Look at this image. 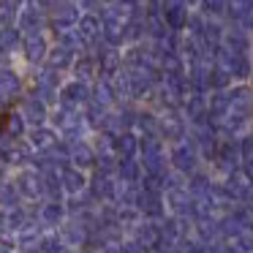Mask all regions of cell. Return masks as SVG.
Wrapping results in <instances>:
<instances>
[{
  "label": "cell",
  "instance_id": "cell-18",
  "mask_svg": "<svg viewBox=\"0 0 253 253\" xmlns=\"http://www.w3.org/2000/svg\"><path fill=\"white\" fill-rule=\"evenodd\" d=\"M251 202H253V193H251Z\"/></svg>",
  "mask_w": 253,
  "mask_h": 253
},
{
  "label": "cell",
  "instance_id": "cell-4",
  "mask_svg": "<svg viewBox=\"0 0 253 253\" xmlns=\"http://www.w3.org/2000/svg\"><path fill=\"white\" fill-rule=\"evenodd\" d=\"M28 87H30V79H25L19 68L11 66V63H3V106L8 109L11 101L19 104V98L28 93Z\"/></svg>",
  "mask_w": 253,
  "mask_h": 253
},
{
  "label": "cell",
  "instance_id": "cell-15",
  "mask_svg": "<svg viewBox=\"0 0 253 253\" xmlns=\"http://www.w3.org/2000/svg\"><path fill=\"white\" fill-rule=\"evenodd\" d=\"M226 8H229V0H202L196 11H202L207 19H226Z\"/></svg>",
  "mask_w": 253,
  "mask_h": 253
},
{
  "label": "cell",
  "instance_id": "cell-8",
  "mask_svg": "<svg viewBox=\"0 0 253 253\" xmlns=\"http://www.w3.org/2000/svg\"><path fill=\"white\" fill-rule=\"evenodd\" d=\"M164 19H166L171 33H185L188 19H191V8L182 6L180 0H166L164 3Z\"/></svg>",
  "mask_w": 253,
  "mask_h": 253
},
{
  "label": "cell",
  "instance_id": "cell-3",
  "mask_svg": "<svg viewBox=\"0 0 253 253\" xmlns=\"http://www.w3.org/2000/svg\"><path fill=\"white\" fill-rule=\"evenodd\" d=\"M93 101V84L79 82V79H66V84L60 87V104L57 106H68V109H87Z\"/></svg>",
  "mask_w": 253,
  "mask_h": 253
},
{
  "label": "cell",
  "instance_id": "cell-12",
  "mask_svg": "<svg viewBox=\"0 0 253 253\" xmlns=\"http://www.w3.org/2000/svg\"><path fill=\"white\" fill-rule=\"evenodd\" d=\"M60 180H63V188H66V193H71V196H77V193H84V188H90L87 182V174H84L82 169H77V166H66V169H60Z\"/></svg>",
  "mask_w": 253,
  "mask_h": 253
},
{
  "label": "cell",
  "instance_id": "cell-17",
  "mask_svg": "<svg viewBox=\"0 0 253 253\" xmlns=\"http://www.w3.org/2000/svg\"><path fill=\"white\" fill-rule=\"evenodd\" d=\"M180 3H182V6H188V8H191V11H196V8H199V3H202V0H180Z\"/></svg>",
  "mask_w": 253,
  "mask_h": 253
},
{
  "label": "cell",
  "instance_id": "cell-6",
  "mask_svg": "<svg viewBox=\"0 0 253 253\" xmlns=\"http://www.w3.org/2000/svg\"><path fill=\"white\" fill-rule=\"evenodd\" d=\"M136 210H139V215H144L147 220L161 218V215H164V210H166V193L142 188V191H139V196H136Z\"/></svg>",
  "mask_w": 253,
  "mask_h": 253
},
{
  "label": "cell",
  "instance_id": "cell-9",
  "mask_svg": "<svg viewBox=\"0 0 253 253\" xmlns=\"http://www.w3.org/2000/svg\"><path fill=\"white\" fill-rule=\"evenodd\" d=\"M71 79H79V82H87V84H95L101 79V71H98V60L93 57V52H82L77 57L71 68Z\"/></svg>",
  "mask_w": 253,
  "mask_h": 253
},
{
  "label": "cell",
  "instance_id": "cell-1",
  "mask_svg": "<svg viewBox=\"0 0 253 253\" xmlns=\"http://www.w3.org/2000/svg\"><path fill=\"white\" fill-rule=\"evenodd\" d=\"M49 126L55 128L66 142H77V139H82L84 133L90 131L84 112L82 109H68V106H55V109H52Z\"/></svg>",
  "mask_w": 253,
  "mask_h": 253
},
{
  "label": "cell",
  "instance_id": "cell-14",
  "mask_svg": "<svg viewBox=\"0 0 253 253\" xmlns=\"http://www.w3.org/2000/svg\"><path fill=\"white\" fill-rule=\"evenodd\" d=\"M117 174H120L126 182H136V180L144 177V166H139L136 158H120L117 161Z\"/></svg>",
  "mask_w": 253,
  "mask_h": 253
},
{
  "label": "cell",
  "instance_id": "cell-2",
  "mask_svg": "<svg viewBox=\"0 0 253 253\" xmlns=\"http://www.w3.org/2000/svg\"><path fill=\"white\" fill-rule=\"evenodd\" d=\"M55 44V39H49V33H36V36H25L22 49H19V57L28 68H39L46 63L49 57V49Z\"/></svg>",
  "mask_w": 253,
  "mask_h": 253
},
{
  "label": "cell",
  "instance_id": "cell-10",
  "mask_svg": "<svg viewBox=\"0 0 253 253\" xmlns=\"http://www.w3.org/2000/svg\"><path fill=\"white\" fill-rule=\"evenodd\" d=\"M223 46L234 55H253V36L245 33L240 25H229L223 36Z\"/></svg>",
  "mask_w": 253,
  "mask_h": 253
},
{
  "label": "cell",
  "instance_id": "cell-11",
  "mask_svg": "<svg viewBox=\"0 0 253 253\" xmlns=\"http://www.w3.org/2000/svg\"><path fill=\"white\" fill-rule=\"evenodd\" d=\"M77 52H71L68 46H63V44H52V49H49V57H46V66H52V68H57L60 74H71V68H74V63H77Z\"/></svg>",
  "mask_w": 253,
  "mask_h": 253
},
{
  "label": "cell",
  "instance_id": "cell-5",
  "mask_svg": "<svg viewBox=\"0 0 253 253\" xmlns=\"http://www.w3.org/2000/svg\"><path fill=\"white\" fill-rule=\"evenodd\" d=\"M17 109L22 112V117L28 120L30 128H39V126H49V117H52V106L44 104L41 98H36L33 93H25L19 98Z\"/></svg>",
  "mask_w": 253,
  "mask_h": 253
},
{
  "label": "cell",
  "instance_id": "cell-16",
  "mask_svg": "<svg viewBox=\"0 0 253 253\" xmlns=\"http://www.w3.org/2000/svg\"><path fill=\"white\" fill-rule=\"evenodd\" d=\"M242 164H245V169H242V174H245L248 180L253 182V161H242Z\"/></svg>",
  "mask_w": 253,
  "mask_h": 253
},
{
  "label": "cell",
  "instance_id": "cell-13",
  "mask_svg": "<svg viewBox=\"0 0 253 253\" xmlns=\"http://www.w3.org/2000/svg\"><path fill=\"white\" fill-rule=\"evenodd\" d=\"M63 218H66V207H63V202H46L44 210H41V226H46V229H57V226H63Z\"/></svg>",
  "mask_w": 253,
  "mask_h": 253
},
{
  "label": "cell",
  "instance_id": "cell-7",
  "mask_svg": "<svg viewBox=\"0 0 253 253\" xmlns=\"http://www.w3.org/2000/svg\"><path fill=\"white\" fill-rule=\"evenodd\" d=\"M14 185H17V191L22 193L25 199H36V196L44 193V174L30 166V169H22V171L14 174Z\"/></svg>",
  "mask_w": 253,
  "mask_h": 253
}]
</instances>
